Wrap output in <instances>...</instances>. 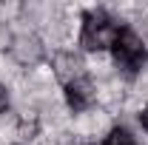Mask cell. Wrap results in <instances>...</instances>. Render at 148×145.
I'll use <instances>...</instances> for the list:
<instances>
[{
    "mask_svg": "<svg viewBox=\"0 0 148 145\" xmlns=\"http://www.w3.org/2000/svg\"><path fill=\"white\" fill-rule=\"evenodd\" d=\"M123 23H117V17L108 9H86L80 17V49L97 54V51H111L114 37L120 31Z\"/></svg>",
    "mask_w": 148,
    "mask_h": 145,
    "instance_id": "6da1fadb",
    "label": "cell"
},
{
    "mask_svg": "<svg viewBox=\"0 0 148 145\" xmlns=\"http://www.w3.org/2000/svg\"><path fill=\"white\" fill-rule=\"evenodd\" d=\"M111 57H114V66L120 68V74L134 80L137 74L145 68L148 51H145L143 37L137 34L131 26H120V31L114 37V46H111Z\"/></svg>",
    "mask_w": 148,
    "mask_h": 145,
    "instance_id": "7a4b0ae2",
    "label": "cell"
},
{
    "mask_svg": "<svg viewBox=\"0 0 148 145\" xmlns=\"http://www.w3.org/2000/svg\"><path fill=\"white\" fill-rule=\"evenodd\" d=\"M9 54L14 57V63H17V66L32 68V66H37V63L46 57V49H43V40H40L37 34L23 31V34L12 37V43H9Z\"/></svg>",
    "mask_w": 148,
    "mask_h": 145,
    "instance_id": "3957f363",
    "label": "cell"
},
{
    "mask_svg": "<svg viewBox=\"0 0 148 145\" xmlns=\"http://www.w3.org/2000/svg\"><path fill=\"white\" fill-rule=\"evenodd\" d=\"M63 97H66V105L74 114H80V111H88L97 103V88H94L88 74H80L77 80H71V83L63 85Z\"/></svg>",
    "mask_w": 148,
    "mask_h": 145,
    "instance_id": "277c9868",
    "label": "cell"
},
{
    "mask_svg": "<svg viewBox=\"0 0 148 145\" xmlns=\"http://www.w3.org/2000/svg\"><path fill=\"white\" fill-rule=\"evenodd\" d=\"M51 68H54V77L63 83V85L71 83V80H77L80 74H86L83 57L77 54V51H71V49H60V51H54V57H51Z\"/></svg>",
    "mask_w": 148,
    "mask_h": 145,
    "instance_id": "5b68a950",
    "label": "cell"
},
{
    "mask_svg": "<svg viewBox=\"0 0 148 145\" xmlns=\"http://www.w3.org/2000/svg\"><path fill=\"white\" fill-rule=\"evenodd\" d=\"M103 145H137V140H134V134H131L125 125H114L108 131V137H106Z\"/></svg>",
    "mask_w": 148,
    "mask_h": 145,
    "instance_id": "8992f818",
    "label": "cell"
},
{
    "mask_svg": "<svg viewBox=\"0 0 148 145\" xmlns=\"http://www.w3.org/2000/svg\"><path fill=\"white\" fill-rule=\"evenodd\" d=\"M34 134H37V120H32V122L23 120V122H20V137H23V140H32Z\"/></svg>",
    "mask_w": 148,
    "mask_h": 145,
    "instance_id": "52a82bcc",
    "label": "cell"
},
{
    "mask_svg": "<svg viewBox=\"0 0 148 145\" xmlns=\"http://www.w3.org/2000/svg\"><path fill=\"white\" fill-rule=\"evenodd\" d=\"M9 105H12V97H9V88L0 83V114L3 111H9Z\"/></svg>",
    "mask_w": 148,
    "mask_h": 145,
    "instance_id": "ba28073f",
    "label": "cell"
},
{
    "mask_svg": "<svg viewBox=\"0 0 148 145\" xmlns=\"http://www.w3.org/2000/svg\"><path fill=\"white\" fill-rule=\"evenodd\" d=\"M140 125H143V131L148 134V105H145L143 111H140Z\"/></svg>",
    "mask_w": 148,
    "mask_h": 145,
    "instance_id": "9c48e42d",
    "label": "cell"
}]
</instances>
